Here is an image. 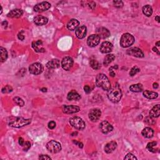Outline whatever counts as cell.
<instances>
[{
    "mask_svg": "<svg viewBox=\"0 0 160 160\" xmlns=\"http://www.w3.org/2000/svg\"><path fill=\"white\" fill-rule=\"evenodd\" d=\"M117 148V143L115 141H111L107 143L105 146V151L106 153H111Z\"/></svg>",
    "mask_w": 160,
    "mask_h": 160,
    "instance_id": "ffe728a7",
    "label": "cell"
},
{
    "mask_svg": "<svg viewBox=\"0 0 160 160\" xmlns=\"http://www.w3.org/2000/svg\"><path fill=\"white\" fill-rule=\"evenodd\" d=\"M100 129H101V131L104 134H107L111 131H113V126L111 125L110 123H108L106 121H103L101 124H100Z\"/></svg>",
    "mask_w": 160,
    "mask_h": 160,
    "instance_id": "5bb4252c",
    "label": "cell"
},
{
    "mask_svg": "<svg viewBox=\"0 0 160 160\" xmlns=\"http://www.w3.org/2000/svg\"><path fill=\"white\" fill-rule=\"evenodd\" d=\"M23 146L24 151H27L28 150H29V149L31 148V143H29V141H26V142H25Z\"/></svg>",
    "mask_w": 160,
    "mask_h": 160,
    "instance_id": "8d00e7d4",
    "label": "cell"
},
{
    "mask_svg": "<svg viewBox=\"0 0 160 160\" xmlns=\"http://www.w3.org/2000/svg\"><path fill=\"white\" fill-rule=\"evenodd\" d=\"M157 144V143L156 141H153V142H150L148 143L147 144V149L148 150L152 152V153H155L156 152V150H155V146Z\"/></svg>",
    "mask_w": 160,
    "mask_h": 160,
    "instance_id": "d6a6232c",
    "label": "cell"
},
{
    "mask_svg": "<svg viewBox=\"0 0 160 160\" xmlns=\"http://www.w3.org/2000/svg\"><path fill=\"white\" fill-rule=\"evenodd\" d=\"M159 43H160V42H158L157 43H156V46H159Z\"/></svg>",
    "mask_w": 160,
    "mask_h": 160,
    "instance_id": "f5cc1de1",
    "label": "cell"
},
{
    "mask_svg": "<svg viewBox=\"0 0 160 160\" xmlns=\"http://www.w3.org/2000/svg\"><path fill=\"white\" fill-rule=\"evenodd\" d=\"M87 33V29L85 26H81L78 27L75 31V34L78 38L83 39L86 36Z\"/></svg>",
    "mask_w": 160,
    "mask_h": 160,
    "instance_id": "2e32d148",
    "label": "cell"
},
{
    "mask_svg": "<svg viewBox=\"0 0 160 160\" xmlns=\"http://www.w3.org/2000/svg\"><path fill=\"white\" fill-rule=\"evenodd\" d=\"M73 65V59L71 57H66L63 59V60L61 61V66L65 70L69 71L72 68Z\"/></svg>",
    "mask_w": 160,
    "mask_h": 160,
    "instance_id": "8fae6325",
    "label": "cell"
},
{
    "mask_svg": "<svg viewBox=\"0 0 160 160\" xmlns=\"http://www.w3.org/2000/svg\"><path fill=\"white\" fill-rule=\"evenodd\" d=\"M143 85L141 84H140V83L136 84H133L129 87L130 90H131L133 92H135V93L141 92V91L143 90Z\"/></svg>",
    "mask_w": 160,
    "mask_h": 160,
    "instance_id": "f1b7e54d",
    "label": "cell"
},
{
    "mask_svg": "<svg viewBox=\"0 0 160 160\" xmlns=\"http://www.w3.org/2000/svg\"><path fill=\"white\" fill-rule=\"evenodd\" d=\"M69 123L73 128L79 130L84 129L86 126L84 121L81 118L78 116H74L70 118Z\"/></svg>",
    "mask_w": 160,
    "mask_h": 160,
    "instance_id": "5b68a950",
    "label": "cell"
},
{
    "mask_svg": "<svg viewBox=\"0 0 160 160\" xmlns=\"http://www.w3.org/2000/svg\"><path fill=\"white\" fill-rule=\"evenodd\" d=\"M41 91H43V92H46V91H47V89H46V88H42V89H41Z\"/></svg>",
    "mask_w": 160,
    "mask_h": 160,
    "instance_id": "816d5d0a",
    "label": "cell"
},
{
    "mask_svg": "<svg viewBox=\"0 0 160 160\" xmlns=\"http://www.w3.org/2000/svg\"><path fill=\"white\" fill-rule=\"evenodd\" d=\"M113 3L114 6L117 7V8H121V7L123 6V3L121 1H113Z\"/></svg>",
    "mask_w": 160,
    "mask_h": 160,
    "instance_id": "f35d334b",
    "label": "cell"
},
{
    "mask_svg": "<svg viewBox=\"0 0 160 160\" xmlns=\"http://www.w3.org/2000/svg\"><path fill=\"white\" fill-rule=\"evenodd\" d=\"M84 91L85 93H86L88 94L91 91V89L90 86H88V85H86V86H85L84 87Z\"/></svg>",
    "mask_w": 160,
    "mask_h": 160,
    "instance_id": "7bdbcfd3",
    "label": "cell"
},
{
    "mask_svg": "<svg viewBox=\"0 0 160 160\" xmlns=\"http://www.w3.org/2000/svg\"><path fill=\"white\" fill-rule=\"evenodd\" d=\"M32 47L35 51L38 52V53H44V52H45V49L43 48V43L41 40L33 42Z\"/></svg>",
    "mask_w": 160,
    "mask_h": 160,
    "instance_id": "e0dca14e",
    "label": "cell"
},
{
    "mask_svg": "<svg viewBox=\"0 0 160 160\" xmlns=\"http://www.w3.org/2000/svg\"><path fill=\"white\" fill-rule=\"evenodd\" d=\"M90 66L93 69L96 70L99 69L101 68V64L98 61L95 60V59H92V60L90 61Z\"/></svg>",
    "mask_w": 160,
    "mask_h": 160,
    "instance_id": "1f68e13d",
    "label": "cell"
},
{
    "mask_svg": "<svg viewBox=\"0 0 160 160\" xmlns=\"http://www.w3.org/2000/svg\"><path fill=\"white\" fill-rule=\"evenodd\" d=\"M29 71L32 74L38 75L43 71V66L39 63H35L29 67Z\"/></svg>",
    "mask_w": 160,
    "mask_h": 160,
    "instance_id": "52a82bcc",
    "label": "cell"
},
{
    "mask_svg": "<svg viewBox=\"0 0 160 160\" xmlns=\"http://www.w3.org/2000/svg\"><path fill=\"white\" fill-rule=\"evenodd\" d=\"M80 22L76 19L71 20L67 24V28L70 31H74L79 27Z\"/></svg>",
    "mask_w": 160,
    "mask_h": 160,
    "instance_id": "44dd1931",
    "label": "cell"
},
{
    "mask_svg": "<svg viewBox=\"0 0 160 160\" xmlns=\"http://www.w3.org/2000/svg\"><path fill=\"white\" fill-rule=\"evenodd\" d=\"M1 91L3 93H9L13 91V88L10 86V85H7V86H5L2 89Z\"/></svg>",
    "mask_w": 160,
    "mask_h": 160,
    "instance_id": "e575fe53",
    "label": "cell"
},
{
    "mask_svg": "<svg viewBox=\"0 0 160 160\" xmlns=\"http://www.w3.org/2000/svg\"><path fill=\"white\" fill-rule=\"evenodd\" d=\"M155 20H156L157 21L158 23H159L160 22V20H159V16H156V17H155Z\"/></svg>",
    "mask_w": 160,
    "mask_h": 160,
    "instance_id": "f907efd6",
    "label": "cell"
},
{
    "mask_svg": "<svg viewBox=\"0 0 160 160\" xmlns=\"http://www.w3.org/2000/svg\"><path fill=\"white\" fill-rule=\"evenodd\" d=\"M23 14V10H21L20 9H15V10H13L11 11V12L8 14V17L9 18H20L21 17Z\"/></svg>",
    "mask_w": 160,
    "mask_h": 160,
    "instance_id": "603a6c76",
    "label": "cell"
},
{
    "mask_svg": "<svg viewBox=\"0 0 160 160\" xmlns=\"http://www.w3.org/2000/svg\"><path fill=\"white\" fill-rule=\"evenodd\" d=\"M108 98L113 103H118L120 101L122 97V92L120 86L116 85L113 88H110L108 91Z\"/></svg>",
    "mask_w": 160,
    "mask_h": 160,
    "instance_id": "6da1fadb",
    "label": "cell"
},
{
    "mask_svg": "<svg viewBox=\"0 0 160 160\" xmlns=\"http://www.w3.org/2000/svg\"><path fill=\"white\" fill-rule=\"evenodd\" d=\"M24 143H25V141H24V140H23V138H19V144H20V146H23Z\"/></svg>",
    "mask_w": 160,
    "mask_h": 160,
    "instance_id": "f6af8a7d",
    "label": "cell"
},
{
    "mask_svg": "<svg viewBox=\"0 0 160 160\" xmlns=\"http://www.w3.org/2000/svg\"><path fill=\"white\" fill-rule=\"evenodd\" d=\"M18 38H19L20 40H23L25 39V36L23 35H22L21 34H19L18 35Z\"/></svg>",
    "mask_w": 160,
    "mask_h": 160,
    "instance_id": "7dc6e473",
    "label": "cell"
},
{
    "mask_svg": "<svg viewBox=\"0 0 160 160\" xmlns=\"http://www.w3.org/2000/svg\"><path fill=\"white\" fill-rule=\"evenodd\" d=\"M159 105H156L155 106L150 112V116L153 118H158L159 116Z\"/></svg>",
    "mask_w": 160,
    "mask_h": 160,
    "instance_id": "484cf974",
    "label": "cell"
},
{
    "mask_svg": "<svg viewBox=\"0 0 160 160\" xmlns=\"http://www.w3.org/2000/svg\"><path fill=\"white\" fill-rule=\"evenodd\" d=\"M51 7V4L48 2L44 1L40 3L39 4H37L34 7V11L37 13H42L46 12L48 10H49Z\"/></svg>",
    "mask_w": 160,
    "mask_h": 160,
    "instance_id": "ba28073f",
    "label": "cell"
},
{
    "mask_svg": "<svg viewBox=\"0 0 160 160\" xmlns=\"http://www.w3.org/2000/svg\"><path fill=\"white\" fill-rule=\"evenodd\" d=\"M135 42V38L129 33H125L122 35L120 39V45L123 48H128Z\"/></svg>",
    "mask_w": 160,
    "mask_h": 160,
    "instance_id": "277c9868",
    "label": "cell"
},
{
    "mask_svg": "<svg viewBox=\"0 0 160 160\" xmlns=\"http://www.w3.org/2000/svg\"><path fill=\"white\" fill-rule=\"evenodd\" d=\"M153 51H154V52H156V53H158V54H159V52L157 48H156L154 47L153 48Z\"/></svg>",
    "mask_w": 160,
    "mask_h": 160,
    "instance_id": "c3c4849f",
    "label": "cell"
},
{
    "mask_svg": "<svg viewBox=\"0 0 160 160\" xmlns=\"http://www.w3.org/2000/svg\"><path fill=\"white\" fill-rule=\"evenodd\" d=\"M145 121H146V123H148V125H153L154 123H155V121L153 120V118H151V116L150 117H147L145 120Z\"/></svg>",
    "mask_w": 160,
    "mask_h": 160,
    "instance_id": "74e56055",
    "label": "cell"
},
{
    "mask_svg": "<svg viewBox=\"0 0 160 160\" xmlns=\"http://www.w3.org/2000/svg\"><path fill=\"white\" fill-rule=\"evenodd\" d=\"M124 159H137V158L135 157V156L131 153H128L125 156Z\"/></svg>",
    "mask_w": 160,
    "mask_h": 160,
    "instance_id": "ab89813d",
    "label": "cell"
},
{
    "mask_svg": "<svg viewBox=\"0 0 160 160\" xmlns=\"http://www.w3.org/2000/svg\"><path fill=\"white\" fill-rule=\"evenodd\" d=\"M39 159H51V158L50 157V156H48V155H40L39 156Z\"/></svg>",
    "mask_w": 160,
    "mask_h": 160,
    "instance_id": "b9f144b4",
    "label": "cell"
},
{
    "mask_svg": "<svg viewBox=\"0 0 160 160\" xmlns=\"http://www.w3.org/2000/svg\"><path fill=\"white\" fill-rule=\"evenodd\" d=\"M140 71V69L138 68V67L135 66V67H133V68L131 69V71H130L129 75L131 76H135L136 73H138Z\"/></svg>",
    "mask_w": 160,
    "mask_h": 160,
    "instance_id": "d590c367",
    "label": "cell"
},
{
    "mask_svg": "<svg viewBox=\"0 0 160 160\" xmlns=\"http://www.w3.org/2000/svg\"><path fill=\"white\" fill-rule=\"evenodd\" d=\"M141 134H142L144 138H151L153 136L154 131L152 128L150 127H146L144 129H143Z\"/></svg>",
    "mask_w": 160,
    "mask_h": 160,
    "instance_id": "cb8c5ba5",
    "label": "cell"
},
{
    "mask_svg": "<svg viewBox=\"0 0 160 160\" xmlns=\"http://www.w3.org/2000/svg\"><path fill=\"white\" fill-rule=\"evenodd\" d=\"M31 119H25L23 118H13L9 120L8 125L13 128H21L30 124Z\"/></svg>",
    "mask_w": 160,
    "mask_h": 160,
    "instance_id": "3957f363",
    "label": "cell"
},
{
    "mask_svg": "<svg viewBox=\"0 0 160 160\" xmlns=\"http://www.w3.org/2000/svg\"><path fill=\"white\" fill-rule=\"evenodd\" d=\"M73 143L74 144H76V145H78V147L80 148H83V144L81 142H78V141H76V140H73Z\"/></svg>",
    "mask_w": 160,
    "mask_h": 160,
    "instance_id": "ee69618b",
    "label": "cell"
},
{
    "mask_svg": "<svg viewBox=\"0 0 160 160\" xmlns=\"http://www.w3.org/2000/svg\"><path fill=\"white\" fill-rule=\"evenodd\" d=\"M114 59H115V56L113 54H109L106 55L105 59H104L103 65L106 66H108L111 62L114 61Z\"/></svg>",
    "mask_w": 160,
    "mask_h": 160,
    "instance_id": "83f0119b",
    "label": "cell"
},
{
    "mask_svg": "<svg viewBox=\"0 0 160 160\" xmlns=\"http://www.w3.org/2000/svg\"><path fill=\"white\" fill-rule=\"evenodd\" d=\"M143 13L146 16L150 17L152 15L153 9L151 6L150 5H145L143 7Z\"/></svg>",
    "mask_w": 160,
    "mask_h": 160,
    "instance_id": "f546056e",
    "label": "cell"
},
{
    "mask_svg": "<svg viewBox=\"0 0 160 160\" xmlns=\"http://www.w3.org/2000/svg\"><path fill=\"white\" fill-rule=\"evenodd\" d=\"M158 88V84L156 83H154L153 84V88L156 89V88Z\"/></svg>",
    "mask_w": 160,
    "mask_h": 160,
    "instance_id": "681fc988",
    "label": "cell"
},
{
    "mask_svg": "<svg viewBox=\"0 0 160 160\" xmlns=\"http://www.w3.org/2000/svg\"><path fill=\"white\" fill-rule=\"evenodd\" d=\"M60 66V61L58 59H53L48 61L46 64V67L50 69L58 68Z\"/></svg>",
    "mask_w": 160,
    "mask_h": 160,
    "instance_id": "d6986e66",
    "label": "cell"
},
{
    "mask_svg": "<svg viewBox=\"0 0 160 160\" xmlns=\"http://www.w3.org/2000/svg\"><path fill=\"white\" fill-rule=\"evenodd\" d=\"M127 54L136 58H143L144 53L138 48H131L127 50Z\"/></svg>",
    "mask_w": 160,
    "mask_h": 160,
    "instance_id": "7c38bea8",
    "label": "cell"
},
{
    "mask_svg": "<svg viewBox=\"0 0 160 160\" xmlns=\"http://www.w3.org/2000/svg\"><path fill=\"white\" fill-rule=\"evenodd\" d=\"M0 51H1V61L4 62L8 58V52H7L5 48L3 47L0 48Z\"/></svg>",
    "mask_w": 160,
    "mask_h": 160,
    "instance_id": "4dcf8cb0",
    "label": "cell"
},
{
    "mask_svg": "<svg viewBox=\"0 0 160 160\" xmlns=\"http://www.w3.org/2000/svg\"><path fill=\"white\" fill-rule=\"evenodd\" d=\"M96 83L97 86L103 90L108 91L111 88V83L108 78L105 74L99 73L96 78Z\"/></svg>",
    "mask_w": 160,
    "mask_h": 160,
    "instance_id": "7a4b0ae2",
    "label": "cell"
},
{
    "mask_svg": "<svg viewBox=\"0 0 160 160\" xmlns=\"http://www.w3.org/2000/svg\"><path fill=\"white\" fill-rule=\"evenodd\" d=\"M48 21V18L42 15H38L34 18V22L36 25L42 26L47 24Z\"/></svg>",
    "mask_w": 160,
    "mask_h": 160,
    "instance_id": "ac0fdd59",
    "label": "cell"
},
{
    "mask_svg": "<svg viewBox=\"0 0 160 160\" xmlns=\"http://www.w3.org/2000/svg\"><path fill=\"white\" fill-rule=\"evenodd\" d=\"M48 150L52 153H58L61 150V144L54 140L49 141L46 144Z\"/></svg>",
    "mask_w": 160,
    "mask_h": 160,
    "instance_id": "8992f818",
    "label": "cell"
},
{
    "mask_svg": "<svg viewBox=\"0 0 160 160\" xmlns=\"http://www.w3.org/2000/svg\"><path fill=\"white\" fill-rule=\"evenodd\" d=\"M67 98H68V99L69 100V101H73V100L77 101V100H79L81 98V96L78 94L76 91L72 90L68 94Z\"/></svg>",
    "mask_w": 160,
    "mask_h": 160,
    "instance_id": "d4e9b609",
    "label": "cell"
},
{
    "mask_svg": "<svg viewBox=\"0 0 160 160\" xmlns=\"http://www.w3.org/2000/svg\"><path fill=\"white\" fill-rule=\"evenodd\" d=\"M13 100L14 103H15L17 105L20 106H23L25 105V102L23 99H22L21 98L18 97V96H16L13 98Z\"/></svg>",
    "mask_w": 160,
    "mask_h": 160,
    "instance_id": "836d02e7",
    "label": "cell"
},
{
    "mask_svg": "<svg viewBox=\"0 0 160 160\" xmlns=\"http://www.w3.org/2000/svg\"><path fill=\"white\" fill-rule=\"evenodd\" d=\"M101 111L98 108L92 109L89 113L88 116L90 120L93 122L97 121L101 117Z\"/></svg>",
    "mask_w": 160,
    "mask_h": 160,
    "instance_id": "9c48e42d",
    "label": "cell"
},
{
    "mask_svg": "<svg viewBox=\"0 0 160 160\" xmlns=\"http://www.w3.org/2000/svg\"><path fill=\"white\" fill-rule=\"evenodd\" d=\"M100 38L98 35H91L88 37L87 44L90 47H95L99 43Z\"/></svg>",
    "mask_w": 160,
    "mask_h": 160,
    "instance_id": "30bf717a",
    "label": "cell"
},
{
    "mask_svg": "<svg viewBox=\"0 0 160 160\" xmlns=\"http://www.w3.org/2000/svg\"><path fill=\"white\" fill-rule=\"evenodd\" d=\"M110 76H112V77H114L115 76V75H116V74H115V73L113 71V70L112 69H110Z\"/></svg>",
    "mask_w": 160,
    "mask_h": 160,
    "instance_id": "bcb514c9",
    "label": "cell"
},
{
    "mask_svg": "<svg viewBox=\"0 0 160 160\" xmlns=\"http://www.w3.org/2000/svg\"><path fill=\"white\" fill-rule=\"evenodd\" d=\"M80 107L73 105H64L63 106V111L66 114H73L80 111Z\"/></svg>",
    "mask_w": 160,
    "mask_h": 160,
    "instance_id": "4fadbf2b",
    "label": "cell"
},
{
    "mask_svg": "<svg viewBox=\"0 0 160 160\" xmlns=\"http://www.w3.org/2000/svg\"><path fill=\"white\" fill-rule=\"evenodd\" d=\"M97 35L99 36L100 38L105 39L110 35V32L108 29L105 28H100L97 30Z\"/></svg>",
    "mask_w": 160,
    "mask_h": 160,
    "instance_id": "7402d4cb",
    "label": "cell"
},
{
    "mask_svg": "<svg viewBox=\"0 0 160 160\" xmlns=\"http://www.w3.org/2000/svg\"><path fill=\"white\" fill-rule=\"evenodd\" d=\"M143 96L145 98L150 99H153L158 98V94L157 93L154 92V91H144L143 92Z\"/></svg>",
    "mask_w": 160,
    "mask_h": 160,
    "instance_id": "4316f807",
    "label": "cell"
},
{
    "mask_svg": "<svg viewBox=\"0 0 160 160\" xmlns=\"http://www.w3.org/2000/svg\"><path fill=\"white\" fill-rule=\"evenodd\" d=\"M113 50V44L110 42H103L99 48V50L102 53H109Z\"/></svg>",
    "mask_w": 160,
    "mask_h": 160,
    "instance_id": "9a60e30c",
    "label": "cell"
},
{
    "mask_svg": "<svg viewBox=\"0 0 160 160\" xmlns=\"http://www.w3.org/2000/svg\"><path fill=\"white\" fill-rule=\"evenodd\" d=\"M56 127V123L53 121H50L49 123H48V128L51 129H53Z\"/></svg>",
    "mask_w": 160,
    "mask_h": 160,
    "instance_id": "60d3db41",
    "label": "cell"
}]
</instances>
